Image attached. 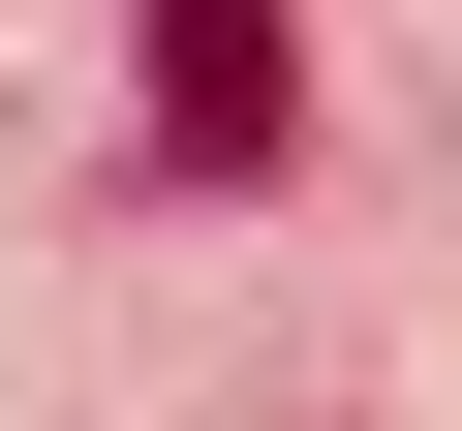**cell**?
Returning a JSON list of instances; mask_svg holds the SVG:
<instances>
[{
  "label": "cell",
  "instance_id": "cell-1",
  "mask_svg": "<svg viewBox=\"0 0 462 431\" xmlns=\"http://www.w3.org/2000/svg\"><path fill=\"white\" fill-rule=\"evenodd\" d=\"M124 93H154L185 185H247V154L309 124V32H278V0H154V62H124Z\"/></svg>",
  "mask_w": 462,
  "mask_h": 431
}]
</instances>
